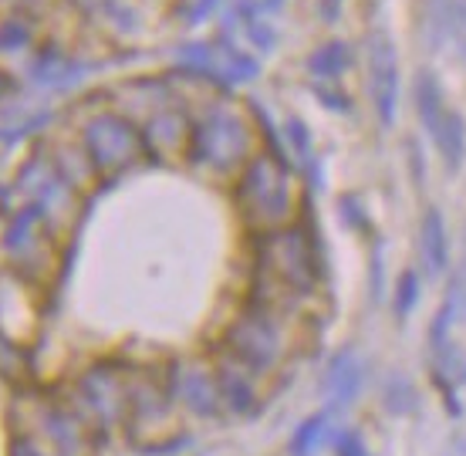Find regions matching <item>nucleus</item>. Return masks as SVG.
<instances>
[{
    "label": "nucleus",
    "instance_id": "obj_1",
    "mask_svg": "<svg viewBox=\"0 0 466 456\" xmlns=\"http://www.w3.org/2000/svg\"><path fill=\"white\" fill-rule=\"evenodd\" d=\"M318 250L301 223H288L270 234H257L254 247V298L284 311L288 298H301L318 288Z\"/></svg>",
    "mask_w": 466,
    "mask_h": 456
},
{
    "label": "nucleus",
    "instance_id": "obj_2",
    "mask_svg": "<svg viewBox=\"0 0 466 456\" xmlns=\"http://www.w3.org/2000/svg\"><path fill=\"white\" fill-rule=\"evenodd\" d=\"M257 156V132L250 118L227 98H213L193 116L187 163L213 176L240 173Z\"/></svg>",
    "mask_w": 466,
    "mask_h": 456
},
{
    "label": "nucleus",
    "instance_id": "obj_3",
    "mask_svg": "<svg viewBox=\"0 0 466 456\" xmlns=\"http://www.w3.org/2000/svg\"><path fill=\"white\" fill-rule=\"evenodd\" d=\"M237 207L257 234H270L294 223L298 197H294L291 169L274 152H257L240 169L237 179Z\"/></svg>",
    "mask_w": 466,
    "mask_h": 456
},
{
    "label": "nucleus",
    "instance_id": "obj_4",
    "mask_svg": "<svg viewBox=\"0 0 466 456\" xmlns=\"http://www.w3.org/2000/svg\"><path fill=\"white\" fill-rule=\"evenodd\" d=\"M291 351V331L284 311L250 301L223 331V355L247 365L254 375L278 372Z\"/></svg>",
    "mask_w": 466,
    "mask_h": 456
},
{
    "label": "nucleus",
    "instance_id": "obj_5",
    "mask_svg": "<svg viewBox=\"0 0 466 456\" xmlns=\"http://www.w3.org/2000/svg\"><path fill=\"white\" fill-rule=\"evenodd\" d=\"M128 382L132 369L122 362H92L75 379L68 406L95 436H112L116 430H126L128 422Z\"/></svg>",
    "mask_w": 466,
    "mask_h": 456
},
{
    "label": "nucleus",
    "instance_id": "obj_6",
    "mask_svg": "<svg viewBox=\"0 0 466 456\" xmlns=\"http://www.w3.org/2000/svg\"><path fill=\"white\" fill-rule=\"evenodd\" d=\"M78 142L88 152L98 179H112L142 159H149L146 146H142L139 126L116 108H106V112H95L92 118H85L82 129H78Z\"/></svg>",
    "mask_w": 466,
    "mask_h": 456
},
{
    "label": "nucleus",
    "instance_id": "obj_7",
    "mask_svg": "<svg viewBox=\"0 0 466 456\" xmlns=\"http://www.w3.org/2000/svg\"><path fill=\"white\" fill-rule=\"evenodd\" d=\"M173 396L166 389L163 372H142L132 369V382H128V422L126 436L132 443L152 446L156 440H173L169 426H173Z\"/></svg>",
    "mask_w": 466,
    "mask_h": 456
},
{
    "label": "nucleus",
    "instance_id": "obj_8",
    "mask_svg": "<svg viewBox=\"0 0 466 456\" xmlns=\"http://www.w3.org/2000/svg\"><path fill=\"white\" fill-rule=\"evenodd\" d=\"M4 254L11 260V268L24 281H41L55 264V234L45 223L41 210L24 203L4 227Z\"/></svg>",
    "mask_w": 466,
    "mask_h": 456
},
{
    "label": "nucleus",
    "instance_id": "obj_9",
    "mask_svg": "<svg viewBox=\"0 0 466 456\" xmlns=\"http://www.w3.org/2000/svg\"><path fill=\"white\" fill-rule=\"evenodd\" d=\"M17 189H21L27 203L41 210L45 223L51 227V234L58 237V230L75 217V203H78V193L55 173V166L47 159V152H37L35 159H27L21 166V176H17Z\"/></svg>",
    "mask_w": 466,
    "mask_h": 456
},
{
    "label": "nucleus",
    "instance_id": "obj_10",
    "mask_svg": "<svg viewBox=\"0 0 466 456\" xmlns=\"http://www.w3.org/2000/svg\"><path fill=\"white\" fill-rule=\"evenodd\" d=\"M166 389L173 402H179L187 412L213 420L217 412H223L220 402V386H217V369L199 359H173L163 369Z\"/></svg>",
    "mask_w": 466,
    "mask_h": 456
},
{
    "label": "nucleus",
    "instance_id": "obj_11",
    "mask_svg": "<svg viewBox=\"0 0 466 456\" xmlns=\"http://www.w3.org/2000/svg\"><path fill=\"white\" fill-rule=\"evenodd\" d=\"M369 78H372V102H375V116L382 122L385 129H392L396 126V116H399V55H396V45L389 41L385 31H375L372 41H369Z\"/></svg>",
    "mask_w": 466,
    "mask_h": 456
},
{
    "label": "nucleus",
    "instance_id": "obj_12",
    "mask_svg": "<svg viewBox=\"0 0 466 456\" xmlns=\"http://www.w3.org/2000/svg\"><path fill=\"white\" fill-rule=\"evenodd\" d=\"M139 132L146 156L156 159V163H166V159H176V156H187L193 116H187L183 106H169L163 112H156L149 122H142Z\"/></svg>",
    "mask_w": 466,
    "mask_h": 456
},
{
    "label": "nucleus",
    "instance_id": "obj_13",
    "mask_svg": "<svg viewBox=\"0 0 466 456\" xmlns=\"http://www.w3.org/2000/svg\"><path fill=\"white\" fill-rule=\"evenodd\" d=\"M217 386H220V402H223V412H230V416H257L260 410V389H257V375L240 365L237 359L230 355H220L217 362Z\"/></svg>",
    "mask_w": 466,
    "mask_h": 456
},
{
    "label": "nucleus",
    "instance_id": "obj_14",
    "mask_svg": "<svg viewBox=\"0 0 466 456\" xmlns=\"http://www.w3.org/2000/svg\"><path fill=\"white\" fill-rule=\"evenodd\" d=\"M41 426H45V436L51 443L58 446L61 456H88L92 450V430L82 422V416L71 410L68 402L58 406V402H51L41 410Z\"/></svg>",
    "mask_w": 466,
    "mask_h": 456
},
{
    "label": "nucleus",
    "instance_id": "obj_15",
    "mask_svg": "<svg viewBox=\"0 0 466 456\" xmlns=\"http://www.w3.org/2000/svg\"><path fill=\"white\" fill-rule=\"evenodd\" d=\"M116 112H122L126 118H132L136 126L149 122L156 112L176 106V88H169L159 78H139V82H128L116 92Z\"/></svg>",
    "mask_w": 466,
    "mask_h": 456
},
{
    "label": "nucleus",
    "instance_id": "obj_16",
    "mask_svg": "<svg viewBox=\"0 0 466 456\" xmlns=\"http://www.w3.org/2000/svg\"><path fill=\"white\" fill-rule=\"evenodd\" d=\"M47 159L55 166V173H58L75 193L95 187V179H98V173H95V166H92V159H88V152H85L82 142H58L55 149L47 152Z\"/></svg>",
    "mask_w": 466,
    "mask_h": 456
},
{
    "label": "nucleus",
    "instance_id": "obj_17",
    "mask_svg": "<svg viewBox=\"0 0 466 456\" xmlns=\"http://www.w3.org/2000/svg\"><path fill=\"white\" fill-rule=\"evenodd\" d=\"M361 389V365L355 359V351H339L331 362H328V372H325V392L331 399V406L341 410V406H349L351 399L359 396Z\"/></svg>",
    "mask_w": 466,
    "mask_h": 456
},
{
    "label": "nucleus",
    "instance_id": "obj_18",
    "mask_svg": "<svg viewBox=\"0 0 466 456\" xmlns=\"http://www.w3.org/2000/svg\"><path fill=\"white\" fill-rule=\"evenodd\" d=\"M420 250H422L426 270H430V274H443L446 264H450V237H446V223L440 210L426 213L422 234H420Z\"/></svg>",
    "mask_w": 466,
    "mask_h": 456
},
{
    "label": "nucleus",
    "instance_id": "obj_19",
    "mask_svg": "<svg viewBox=\"0 0 466 456\" xmlns=\"http://www.w3.org/2000/svg\"><path fill=\"white\" fill-rule=\"evenodd\" d=\"M432 139H436V149L443 156V163L450 173H456L460 166H463V156H466V122L460 112H446L443 122H440V129L432 132Z\"/></svg>",
    "mask_w": 466,
    "mask_h": 456
},
{
    "label": "nucleus",
    "instance_id": "obj_20",
    "mask_svg": "<svg viewBox=\"0 0 466 456\" xmlns=\"http://www.w3.org/2000/svg\"><path fill=\"white\" fill-rule=\"evenodd\" d=\"M416 108H420V118L430 136L440 129L443 116L450 112L443 102V92H440V82H436V75H430V71H420V78H416Z\"/></svg>",
    "mask_w": 466,
    "mask_h": 456
},
{
    "label": "nucleus",
    "instance_id": "obj_21",
    "mask_svg": "<svg viewBox=\"0 0 466 456\" xmlns=\"http://www.w3.org/2000/svg\"><path fill=\"white\" fill-rule=\"evenodd\" d=\"M328 433H331V412H315L294 430L291 436V456H315L325 446Z\"/></svg>",
    "mask_w": 466,
    "mask_h": 456
},
{
    "label": "nucleus",
    "instance_id": "obj_22",
    "mask_svg": "<svg viewBox=\"0 0 466 456\" xmlns=\"http://www.w3.org/2000/svg\"><path fill=\"white\" fill-rule=\"evenodd\" d=\"M220 85H240V82H254L260 65H257L250 55L237 51L233 45L220 41Z\"/></svg>",
    "mask_w": 466,
    "mask_h": 456
},
{
    "label": "nucleus",
    "instance_id": "obj_23",
    "mask_svg": "<svg viewBox=\"0 0 466 456\" xmlns=\"http://www.w3.org/2000/svg\"><path fill=\"white\" fill-rule=\"evenodd\" d=\"M349 65H351V47L345 41H328L308 61L311 75H318V78H339L341 71H349Z\"/></svg>",
    "mask_w": 466,
    "mask_h": 456
},
{
    "label": "nucleus",
    "instance_id": "obj_24",
    "mask_svg": "<svg viewBox=\"0 0 466 456\" xmlns=\"http://www.w3.org/2000/svg\"><path fill=\"white\" fill-rule=\"evenodd\" d=\"M27 375H31L27 351H24L7 331H0V379H7V382H24Z\"/></svg>",
    "mask_w": 466,
    "mask_h": 456
},
{
    "label": "nucleus",
    "instance_id": "obj_25",
    "mask_svg": "<svg viewBox=\"0 0 466 456\" xmlns=\"http://www.w3.org/2000/svg\"><path fill=\"white\" fill-rule=\"evenodd\" d=\"M382 402L392 416H406V412L416 410V389L406 375H389V382L382 389Z\"/></svg>",
    "mask_w": 466,
    "mask_h": 456
},
{
    "label": "nucleus",
    "instance_id": "obj_26",
    "mask_svg": "<svg viewBox=\"0 0 466 456\" xmlns=\"http://www.w3.org/2000/svg\"><path fill=\"white\" fill-rule=\"evenodd\" d=\"M456 311H460V304H456V298L450 294L443 301V308H440V315L432 318V328H430V341H432V351H443L450 349L446 341H450V328H453L456 321Z\"/></svg>",
    "mask_w": 466,
    "mask_h": 456
},
{
    "label": "nucleus",
    "instance_id": "obj_27",
    "mask_svg": "<svg viewBox=\"0 0 466 456\" xmlns=\"http://www.w3.org/2000/svg\"><path fill=\"white\" fill-rule=\"evenodd\" d=\"M31 41H35V35H31V24L24 17H11V21L0 24V51H21Z\"/></svg>",
    "mask_w": 466,
    "mask_h": 456
},
{
    "label": "nucleus",
    "instance_id": "obj_28",
    "mask_svg": "<svg viewBox=\"0 0 466 456\" xmlns=\"http://www.w3.org/2000/svg\"><path fill=\"white\" fill-rule=\"evenodd\" d=\"M284 132H288V142H291L294 156L301 159L304 169H315V156H311V132H308V126H304L301 118H291V122L284 126Z\"/></svg>",
    "mask_w": 466,
    "mask_h": 456
},
{
    "label": "nucleus",
    "instance_id": "obj_29",
    "mask_svg": "<svg viewBox=\"0 0 466 456\" xmlns=\"http://www.w3.org/2000/svg\"><path fill=\"white\" fill-rule=\"evenodd\" d=\"M416 301H420V278L412 274V270H406L402 278H399V288H396V315L406 318L412 308H416Z\"/></svg>",
    "mask_w": 466,
    "mask_h": 456
},
{
    "label": "nucleus",
    "instance_id": "obj_30",
    "mask_svg": "<svg viewBox=\"0 0 466 456\" xmlns=\"http://www.w3.org/2000/svg\"><path fill=\"white\" fill-rule=\"evenodd\" d=\"M446 35L460 47H466V0H450V17H446Z\"/></svg>",
    "mask_w": 466,
    "mask_h": 456
},
{
    "label": "nucleus",
    "instance_id": "obj_31",
    "mask_svg": "<svg viewBox=\"0 0 466 456\" xmlns=\"http://www.w3.org/2000/svg\"><path fill=\"white\" fill-rule=\"evenodd\" d=\"M247 31H250V41L257 47H274V27H268V24L260 21H247Z\"/></svg>",
    "mask_w": 466,
    "mask_h": 456
},
{
    "label": "nucleus",
    "instance_id": "obj_32",
    "mask_svg": "<svg viewBox=\"0 0 466 456\" xmlns=\"http://www.w3.org/2000/svg\"><path fill=\"white\" fill-rule=\"evenodd\" d=\"M7 456H45V453H41V446L31 436H14L11 446H7Z\"/></svg>",
    "mask_w": 466,
    "mask_h": 456
},
{
    "label": "nucleus",
    "instance_id": "obj_33",
    "mask_svg": "<svg viewBox=\"0 0 466 456\" xmlns=\"http://www.w3.org/2000/svg\"><path fill=\"white\" fill-rule=\"evenodd\" d=\"M339 456H369V450H365L359 433H345L339 440Z\"/></svg>",
    "mask_w": 466,
    "mask_h": 456
},
{
    "label": "nucleus",
    "instance_id": "obj_34",
    "mask_svg": "<svg viewBox=\"0 0 466 456\" xmlns=\"http://www.w3.org/2000/svg\"><path fill=\"white\" fill-rule=\"evenodd\" d=\"M318 98H321L325 106L339 108V112H345V108H349V98H341V95H335L331 88H318Z\"/></svg>",
    "mask_w": 466,
    "mask_h": 456
},
{
    "label": "nucleus",
    "instance_id": "obj_35",
    "mask_svg": "<svg viewBox=\"0 0 466 456\" xmlns=\"http://www.w3.org/2000/svg\"><path fill=\"white\" fill-rule=\"evenodd\" d=\"M75 7H82V11H108V4L112 0H71Z\"/></svg>",
    "mask_w": 466,
    "mask_h": 456
},
{
    "label": "nucleus",
    "instance_id": "obj_36",
    "mask_svg": "<svg viewBox=\"0 0 466 456\" xmlns=\"http://www.w3.org/2000/svg\"><path fill=\"white\" fill-rule=\"evenodd\" d=\"M339 11H341V0H321V17L325 21H335Z\"/></svg>",
    "mask_w": 466,
    "mask_h": 456
},
{
    "label": "nucleus",
    "instance_id": "obj_37",
    "mask_svg": "<svg viewBox=\"0 0 466 456\" xmlns=\"http://www.w3.org/2000/svg\"><path fill=\"white\" fill-rule=\"evenodd\" d=\"M11 92H14V82L7 78V75H4V71H0V98H7Z\"/></svg>",
    "mask_w": 466,
    "mask_h": 456
},
{
    "label": "nucleus",
    "instance_id": "obj_38",
    "mask_svg": "<svg viewBox=\"0 0 466 456\" xmlns=\"http://www.w3.org/2000/svg\"><path fill=\"white\" fill-rule=\"evenodd\" d=\"M4 4H11V7H24V4H41V0H4Z\"/></svg>",
    "mask_w": 466,
    "mask_h": 456
}]
</instances>
